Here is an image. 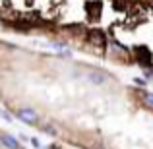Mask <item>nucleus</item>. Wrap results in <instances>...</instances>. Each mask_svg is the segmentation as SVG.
Returning <instances> with one entry per match:
<instances>
[{
    "label": "nucleus",
    "instance_id": "nucleus-4",
    "mask_svg": "<svg viewBox=\"0 0 153 149\" xmlns=\"http://www.w3.org/2000/svg\"><path fill=\"white\" fill-rule=\"evenodd\" d=\"M136 52H138V56H140V64H142V66H146L147 62H151V52L147 50L146 47H138Z\"/></svg>",
    "mask_w": 153,
    "mask_h": 149
},
{
    "label": "nucleus",
    "instance_id": "nucleus-8",
    "mask_svg": "<svg viewBox=\"0 0 153 149\" xmlns=\"http://www.w3.org/2000/svg\"><path fill=\"white\" fill-rule=\"evenodd\" d=\"M134 83H136V85H146V82H143V79H140V78H134Z\"/></svg>",
    "mask_w": 153,
    "mask_h": 149
},
{
    "label": "nucleus",
    "instance_id": "nucleus-2",
    "mask_svg": "<svg viewBox=\"0 0 153 149\" xmlns=\"http://www.w3.org/2000/svg\"><path fill=\"white\" fill-rule=\"evenodd\" d=\"M0 145L4 149H22L19 139H16V136L12 134H0Z\"/></svg>",
    "mask_w": 153,
    "mask_h": 149
},
{
    "label": "nucleus",
    "instance_id": "nucleus-7",
    "mask_svg": "<svg viewBox=\"0 0 153 149\" xmlns=\"http://www.w3.org/2000/svg\"><path fill=\"white\" fill-rule=\"evenodd\" d=\"M0 116H2L4 120H8V122H12V116L8 114V112H4V110H0Z\"/></svg>",
    "mask_w": 153,
    "mask_h": 149
},
{
    "label": "nucleus",
    "instance_id": "nucleus-3",
    "mask_svg": "<svg viewBox=\"0 0 153 149\" xmlns=\"http://www.w3.org/2000/svg\"><path fill=\"white\" fill-rule=\"evenodd\" d=\"M87 39H89V43L91 45H95V47H105V43H107V37H105V33L103 31H91L89 35H87Z\"/></svg>",
    "mask_w": 153,
    "mask_h": 149
},
{
    "label": "nucleus",
    "instance_id": "nucleus-5",
    "mask_svg": "<svg viewBox=\"0 0 153 149\" xmlns=\"http://www.w3.org/2000/svg\"><path fill=\"white\" fill-rule=\"evenodd\" d=\"M142 101L146 107L153 108V93H149V91H142Z\"/></svg>",
    "mask_w": 153,
    "mask_h": 149
},
{
    "label": "nucleus",
    "instance_id": "nucleus-1",
    "mask_svg": "<svg viewBox=\"0 0 153 149\" xmlns=\"http://www.w3.org/2000/svg\"><path fill=\"white\" fill-rule=\"evenodd\" d=\"M16 118L19 120L22 124H29V126H35V124L39 122V114L33 110V108H18V112H16Z\"/></svg>",
    "mask_w": 153,
    "mask_h": 149
},
{
    "label": "nucleus",
    "instance_id": "nucleus-6",
    "mask_svg": "<svg viewBox=\"0 0 153 149\" xmlns=\"http://www.w3.org/2000/svg\"><path fill=\"white\" fill-rule=\"evenodd\" d=\"M29 142H31V145H33L35 149H41V142H39L37 138H29Z\"/></svg>",
    "mask_w": 153,
    "mask_h": 149
}]
</instances>
